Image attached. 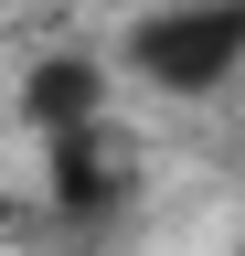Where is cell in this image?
<instances>
[{"label": "cell", "mask_w": 245, "mask_h": 256, "mask_svg": "<svg viewBox=\"0 0 245 256\" xmlns=\"http://www.w3.org/2000/svg\"><path fill=\"white\" fill-rule=\"evenodd\" d=\"M235 54H245V0H213V11H171V22H149V32H139V64H149L160 86H213Z\"/></svg>", "instance_id": "cell-1"}]
</instances>
